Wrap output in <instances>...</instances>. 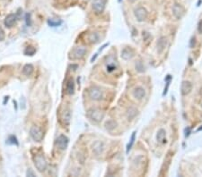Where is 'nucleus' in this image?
<instances>
[{
	"mask_svg": "<svg viewBox=\"0 0 202 177\" xmlns=\"http://www.w3.org/2000/svg\"><path fill=\"white\" fill-rule=\"evenodd\" d=\"M86 54V48L85 46H78L73 49L72 57L73 59H81Z\"/></svg>",
	"mask_w": 202,
	"mask_h": 177,
	"instance_id": "7",
	"label": "nucleus"
},
{
	"mask_svg": "<svg viewBox=\"0 0 202 177\" xmlns=\"http://www.w3.org/2000/svg\"><path fill=\"white\" fill-rule=\"evenodd\" d=\"M71 119V113L69 109H65L62 113V120L65 124H68Z\"/></svg>",
	"mask_w": 202,
	"mask_h": 177,
	"instance_id": "14",
	"label": "nucleus"
},
{
	"mask_svg": "<svg viewBox=\"0 0 202 177\" xmlns=\"http://www.w3.org/2000/svg\"><path fill=\"white\" fill-rule=\"evenodd\" d=\"M8 144H15V145H18V141H17V139H16V137L15 136H14V135H12V136H10L9 138H8V140H7V141H6Z\"/></svg>",
	"mask_w": 202,
	"mask_h": 177,
	"instance_id": "24",
	"label": "nucleus"
},
{
	"mask_svg": "<svg viewBox=\"0 0 202 177\" xmlns=\"http://www.w3.org/2000/svg\"><path fill=\"white\" fill-rule=\"evenodd\" d=\"M106 4H107V0H94L92 3L93 10L95 11V14H100L104 11Z\"/></svg>",
	"mask_w": 202,
	"mask_h": 177,
	"instance_id": "4",
	"label": "nucleus"
},
{
	"mask_svg": "<svg viewBox=\"0 0 202 177\" xmlns=\"http://www.w3.org/2000/svg\"><path fill=\"white\" fill-rule=\"evenodd\" d=\"M26 23L28 26H30L32 24V22H31V14H26Z\"/></svg>",
	"mask_w": 202,
	"mask_h": 177,
	"instance_id": "27",
	"label": "nucleus"
},
{
	"mask_svg": "<svg viewBox=\"0 0 202 177\" xmlns=\"http://www.w3.org/2000/svg\"><path fill=\"white\" fill-rule=\"evenodd\" d=\"M88 95L93 100H101L102 98V92L97 87H92L88 90Z\"/></svg>",
	"mask_w": 202,
	"mask_h": 177,
	"instance_id": "6",
	"label": "nucleus"
},
{
	"mask_svg": "<svg viewBox=\"0 0 202 177\" xmlns=\"http://www.w3.org/2000/svg\"><path fill=\"white\" fill-rule=\"evenodd\" d=\"M132 52L129 49V48H126V49H124L123 51H122V53H121V56L124 58V59H126V60H128V59H130L131 57H132Z\"/></svg>",
	"mask_w": 202,
	"mask_h": 177,
	"instance_id": "21",
	"label": "nucleus"
},
{
	"mask_svg": "<svg viewBox=\"0 0 202 177\" xmlns=\"http://www.w3.org/2000/svg\"><path fill=\"white\" fill-rule=\"evenodd\" d=\"M87 116L90 119L95 122H100L104 116V113L99 108H91L90 110H88Z\"/></svg>",
	"mask_w": 202,
	"mask_h": 177,
	"instance_id": "3",
	"label": "nucleus"
},
{
	"mask_svg": "<svg viewBox=\"0 0 202 177\" xmlns=\"http://www.w3.org/2000/svg\"><path fill=\"white\" fill-rule=\"evenodd\" d=\"M68 142H69V140L68 138L64 135V134H61L59 135L57 138V140H56V143H57V146L59 149L61 150H65L67 146H68Z\"/></svg>",
	"mask_w": 202,
	"mask_h": 177,
	"instance_id": "5",
	"label": "nucleus"
},
{
	"mask_svg": "<svg viewBox=\"0 0 202 177\" xmlns=\"http://www.w3.org/2000/svg\"><path fill=\"white\" fill-rule=\"evenodd\" d=\"M5 38V32L4 30L0 27V41H3Z\"/></svg>",
	"mask_w": 202,
	"mask_h": 177,
	"instance_id": "26",
	"label": "nucleus"
},
{
	"mask_svg": "<svg viewBox=\"0 0 202 177\" xmlns=\"http://www.w3.org/2000/svg\"><path fill=\"white\" fill-rule=\"evenodd\" d=\"M198 31H199V32L202 34V20L200 22V23H199V27H198Z\"/></svg>",
	"mask_w": 202,
	"mask_h": 177,
	"instance_id": "30",
	"label": "nucleus"
},
{
	"mask_svg": "<svg viewBox=\"0 0 202 177\" xmlns=\"http://www.w3.org/2000/svg\"><path fill=\"white\" fill-rule=\"evenodd\" d=\"M88 41L90 43H97L99 41V35L96 32L90 33L88 35Z\"/></svg>",
	"mask_w": 202,
	"mask_h": 177,
	"instance_id": "19",
	"label": "nucleus"
},
{
	"mask_svg": "<svg viewBox=\"0 0 202 177\" xmlns=\"http://www.w3.org/2000/svg\"><path fill=\"white\" fill-rule=\"evenodd\" d=\"M135 136H136V133L134 132L133 134H132V136H131L130 142H129V145H128V148H127V152H129V151L130 150V148H131V147H132V145H133V143H134V140H135Z\"/></svg>",
	"mask_w": 202,
	"mask_h": 177,
	"instance_id": "25",
	"label": "nucleus"
},
{
	"mask_svg": "<svg viewBox=\"0 0 202 177\" xmlns=\"http://www.w3.org/2000/svg\"><path fill=\"white\" fill-rule=\"evenodd\" d=\"M16 20H17L16 15L11 14H8V15L5 17V21H4V23H5V25L6 27L11 28V27H13V26L15 24Z\"/></svg>",
	"mask_w": 202,
	"mask_h": 177,
	"instance_id": "10",
	"label": "nucleus"
},
{
	"mask_svg": "<svg viewBox=\"0 0 202 177\" xmlns=\"http://www.w3.org/2000/svg\"><path fill=\"white\" fill-rule=\"evenodd\" d=\"M166 45H167V40H166L165 38H163V37L161 38V39L158 40V43H157V49H158V52H159V53L163 52V50L165 48Z\"/></svg>",
	"mask_w": 202,
	"mask_h": 177,
	"instance_id": "17",
	"label": "nucleus"
},
{
	"mask_svg": "<svg viewBox=\"0 0 202 177\" xmlns=\"http://www.w3.org/2000/svg\"><path fill=\"white\" fill-rule=\"evenodd\" d=\"M35 52H36L35 47H33V46H27V47L25 48V50H24V54H25L26 56H33V55L35 54Z\"/></svg>",
	"mask_w": 202,
	"mask_h": 177,
	"instance_id": "22",
	"label": "nucleus"
},
{
	"mask_svg": "<svg viewBox=\"0 0 202 177\" xmlns=\"http://www.w3.org/2000/svg\"><path fill=\"white\" fill-rule=\"evenodd\" d=\"M172 11H173V14H174V16H175L177 19H181V18L184 15V14H185V10H184V8H183L181 4H175L173 5V9H172Z\"/></svg>",
	"mask_w": 202,
	"mask_h": 177,
	"instance_id": "9",
	"label": "nucleus"
},
{
	"mask_svg": "<svg viewBox=\"0 0 202 177\" xmlns=\"http://www.w3.org/2000/svg\"><path fill=\"white\" fill-rule=\"evenodd\" d=\"M129 1L130 3H134V2H135V1H137V0H129Z\"/></svg>",
	"mask_w": 202,
	"mask_h": 177,
	"instance_id": "31",
	"label": "nucleus"
},
{
	"mask_svg": "<svg viewBox=\"0 0 202 177\" xmlns=\"http://www.w3.org/2000/svg\"><path fill=\"white\" fill-rule=\"evenodd\" d=\"M26 176H30V177H35V174H34V172L32 170V169H28V171H27V173H26Z\"/></svg>",
	"mask_w": 202,
	"mask_h": 177,
	"instance_id": "28",
	"label": "nucleus"
},
{
	"mask_svg": "<svg viewBox=\"0 0 202 177\" xmlns=\"http://www.w3.org/2000/svg\"><path fill=\"white\" fill-rule=\"evenodd\" d=\"M33 71H34V67H33V65L31 64H25V65L23 66V74H24V75H26V76H30V75L33 74Z\"/></svg>",
	"mask_w": 202,
	"mask_h": 177,
	"instance_id": "13",
	"label": "nucleus"
},
{
	"mask_svg": "<svg viewBox=\"0 0 202 177\" xmlns=\"http://www.w3.org/2000/svg\"><path fill=\"white\" fill-rule=\"evenodd\" d=\"M192 89V85L190 82H182V86H181V92L182 95H187L189 94Z\"/></svg>",
	"mask_w": 202,
	"mask_h": 177,
	"instance_id": "11",
	"label": "nucleus"
},
{
	"mask_svg": "<svg viewBox=\"0 0 202 177\" xmlns=\"http://www.w3.org/2000/svg\"><path fill=\"white\" fill-rule=\"evenodd\" d=\"M66 90H67V93L69 94V95H72L74 93V90H75V82H74L73 79H69L68 82H67Z\"/></svg>",
	"mask_w": 202,
	"mask_h": 177,
	"instance_id": "15",
	"label": "nucleus"
},
{
	"mask_svg": "<svg viewBox=\"0 0 202 177\" xmlns=\"http://www.w3.org/2000/svg\"><path fill=\"white\" fill-rule=\"evenodd\" d=\"M115 64H116V60L108 62V63H107V71L110 72V73L112 72V71H114V70L116 69V65H115Z\"/></svg>",
	"mask_w": 202,
	"mask_h": 177,
	"instance_id": "23",
	"label": "nucleus"
},
{
	"mask_svg": "<svg viewBox=\"0 0 202 177\" xmlns=\"http://www.w3.org/2000/svg\"><path fill=\"white\" fill-rule=\"evenodd\" d=\"M102 149H103V148H102V144H101V142H99V141H96L94 145H93V151L95 153V154H100L102 152Z\"/></svg>",
	"mask_w": 202,
	"mask_h": 177,
	"instance_id": "18",
	"label": "nucleus"
},
{
	"mask_svg": "<svg viewBox=\"0 0 202 177\" xmlns=\"http://www.w3.org/2000/svg\"><path fill=\"white\" fill-rule=\"evenodd\" d=\"M196 40H195V38H192L191 39V44H190V46L191 47H194V46H195V43H196V41H195Z\"/></svg>",
	"mask_w": 202,
	"mask_h": 177,
	"instance_id": "29",
	"label": "nucleus"
},
{
	"mask_svg": "<svg viewBox=\"0 0 202 177\" xmlns=\"http://www.w3.org/2000/svg\"><path fill=\"white\" fill-rule=\"evenodd\" d=\"M145 94H146L145 89L143 88H141V87H138V88H136L134 89V91H133V96H134L136 98H138V99H141V98H143L145 97Z\"/></svg>",
	"mask_w": 202,
	"mask_h": 177,
	"instance_id": "12",
	"label": "nucleus"
},
{
	"mask_svg": "<svg viewBox=\"0 0 202 177\" xmlns=\"http://www.w3.org/2000/svg\"><path fill=\"white\" fill-rule=\"evenodd\" d=\"M62 23V21L59 19H50L48 20V24L51 27H57L59 26Z\"/></svg>",
	"mask_w": 202,
	"mask_h": 177,
	"instance_id": "20",
	"label": "nucleus"
},
{
	"mask_svg": "<svg viewBox=\"0 0 202 177\" xmlns=\"http://www.w3.org/2000/svg\"><path fill=\"white\" fill-rule=\"evenodd\" d=\"M30 135L32 137V139L37 142L42 141L43 139V132L42 130L37 126V125H33L30 129Z\"/></svg>",
	"mask_w": 202,
	"mask_h": 177,
	"instance_id": "2",
	"label": "nucleus"
},
{
	"mask_svg": "<svg viewBox=\"0 0 202 177\" xmlns=\"http://www.w3.org/2000/svg\"><path fill=\"white\" fill-rule=\"evenodd\" d=\"M33 162H34V166H35L36 169L39 172L43 173L47 169L48 165H47V161L43 155H36L33 158Z\"/></svg>",
	"mask_w": 202,
	"mask_h": 177,
	"instance_id": "1",
	"label": "nucleus"
},
{
	"mask_svg": "<svg viewBox=\"0 0 202 177\" xmlns=\"http://www.w3.org/2000/svg\"><path fill=\"white\" fill-rule=\"evenodd\" d=\"M135 15L138 22H143L148 17V12L144 7H138L135 10Z\"/></svg>",
	"mask_w": 202,
	"mask_h": 177,
	"instance_id": "8",
	"label": "nucleus"
},
{
	"mask_svg": "<svg viewBox=\"0 0 202 177\" xmlns=\"http://www.w3.org/2000/svg\"><path fill=\"white\" fill-rule=\"evenodd\" d=\"M157 140L161 143H165L166 142V132L163 129H161L157 133Z\"/></svg>",
	"mask_w": 202,
	"mask_h": 177,
	"instance_id": "16",
	"label": "nucleus"
}]
</instances>
